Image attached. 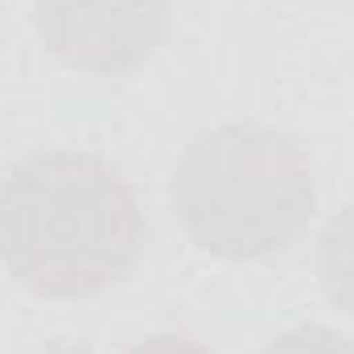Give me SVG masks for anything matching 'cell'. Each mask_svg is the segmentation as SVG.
<instances>
[{"instance_id":"cell-1","label":"cell","mask_w":354,"mask_h":354,"mask_svg":"<svg viewBox=\"0 0 354 354\" xmlns=\"http://www.w3.org/2000/svg\"><path fill=\"white\" fill-rule=\"evenodd\" d=\"M145 231L136 189L95 153L46 149L0 177V264L37 297L107 292L136 268Z\"/></svg>"},{"instance_id":"cell-2","label":"cell","mask_w":354,"mask_h":354,"mask_svg":"<svg viewBox=\"0 0 354 354\" xmlns=\"http://www.w3.org/2000/svg\"><path fill=\"white\" fill-rule=\"evenodd\" d=\"M169 194L189 243L218 260L284 252L317 210L309 153L268 124H218L198 132L177 161Z\"/></svg>"},{"instance_id":"cell-3","label":"cell","mask_w":354,"mask_h":354,"mask_svg":"<svg viewBox=\"0 0 354 354\" xmlns=\"http://www.w3.org/2000/svg\"><path fill=\"white\" fill-rule=\"evenodd\" d=\"M33 21L71 71L115 79L140 71L169 33V0H33Z\"/></svg>"},{"instance_id":"cell-4","label":"cell","mask_w":354,"mask_h":354,"mask_svg":"<svg viewBox=\"0 0 354 354\" xmlns=\"http://www.w3.org/2000/svg\"><path fill=\"white\" fill-rule=\"evenodd\" d=\"M317 280L334 309L354 322V202H346L317 239Z\"/></svg>"},{"instance_id":"cell-5","label":"cell","mask_w":354,"mask_h":354,"mask_svg":"<svg viewBox=\"0 0 354 354\" xmlns=\"http://www.w3.org/2000/svg\"><path fill=\"white\" fill-rule=\"evenodd\" d=\"M260 354H354V338H346L334 326H292L280 338H272Z\"/></svg>"},{"instance_id":"cell-6","label":"cell","mask_w":354,"mask_h":354,"mask_svg":"<svg viewBox=\"0 0 354 354\" xmlns=\"http://www.w3.org/2000/svg\"><path fill=\"white\" fill-rule=\"evenodd\" d=\"M124 354H214V351L206 342L189 338V334H153V338L136 342L132 351H124Z\"/></svg>"}]
</instances>
